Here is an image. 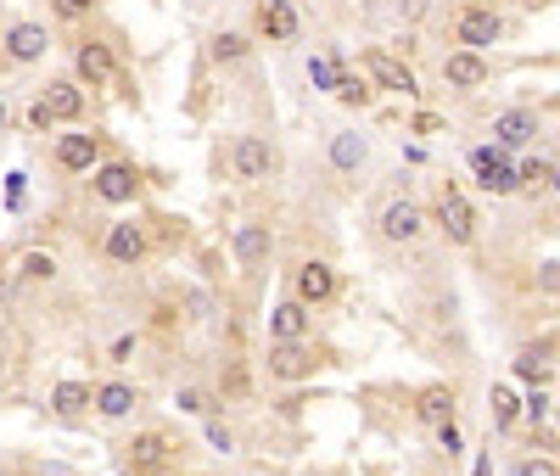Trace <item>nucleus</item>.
Returning a JSON list of instances; mask_svg holds the SVG:
<instances>
[{"label":"nucleus","instance_id":"79ce46f5","mask_svg":"<svg viewBox=\"0 0 560 476\" xmlns=\"http://www.w3.org/2000/svg\"><path fill=\"white\" fill-rule=\"evenodd\" d=\"M264 6H275V0H264Z\"/></svg>","mask_w":560,"mask_h":476},{"label":"nucleus","instance_id":"cd10ccee","mask_svg":"<svg viewBox=\"0 0 560 476\" xmlns=\"http://www.w3.org/2000/svg\"><path fill=\"white\" fill-rule=\"evenodd\" d=\"M17 269H23V280H51L56 258H51V252H23V264H17Z\"/></svg>","mask_w":560,"mask_h":476},{"label":"nucleus","instance_id":"f03ea898","mask_svg":"<svg viewBox=\"0 0 560 476\" xmlns=\"http://www.w3.org/2000/svg\"><path fill=\"white\" fill-rule=\"evenodd\" d=\"M471 168H476V185L482 191H493V196H510V191H521V168H510L493 146H476L471 152Z\"/></svg>","mask_w":560,"mask_h":476},{"label":"nucleus","instance_id":"1a4fd4ad","mask_svg":"<svg viewBox=\"0 0 560 476\" xmlns=\"http://www.w3.org/2000/svg\"><path fill=\"white\" fill-rule=\"evenodd\" d=\"M292 292L303 297L308 308H314V303H331V297H336V269H331V264H320V258H314V264H303V269H297Z\"/></svg>","mask_w":560,"mask_h":476},{"label":"nucleus","instance_id":"f704fd0d","mask_svg":"<svg viewBox=\"0 0 560 476\" xmlns=\"http://www.w3.org/2000/svg\"><path fill=\"white\" fill-rule=\"evenodd\" d=\"M208 443L219 448V454H230V448H236V437H230V426H219V420H213V426H208Z\"/></svg>","mask_w":560,"mask_h":476},{"label":"nucleus","instance_id":"a211bd4d","mask_svg":"<svg viewBox=\"0 0 560 476\" xmlns=\"http://www.w3.org/2000/svg\"><path fill=\"white\" fill-rule=\"evenodd\" d=\"M415 420H420V426H432V432H437V426H448V420H454V392H448V387H426L415 398Z\"/></svg>","mask_w":560,"mask_h":476},{"label":"nucleus","instance_id":"9d476101","mask_svg":"<svg viewBox=\"0 0 560 476\" xmlns=\"http://www.w3.org/2000/svg\"><path fill=\"white\" fill-rule=\"evenodd\" d=\"M73 73H79L84 84H112L118 62H112V51H107L101 40H84L79 51H73Z\"/></svg>","mask_w":560,"mask_h":476},{"label":"nucleus","instance_id":"bb28decb","mask_svg":"<svg viewBox=\"0 0 560 476\" xmlns=\"http://www.w3.org/2000/svg\"><path fill=\"white\" fill-rule=\"evenodd\" d=\"M308 79H314V90H336L342 62H336V56H308Z\"/></svg>","mask_w":560,"mask_h":476},{"label":"nucleus","instance_id":"2f4dec72","mask_svg":"<svg viewBox=\"0 0 560 476\" xmlns=\"http://www.w3.org/2000/svg\"><path fill=\"white\" fill-rule=\"evenodd\" d=\"M56 6V17H62V23H79V17H90V6H96V0H51Z\"/></svg>","mask_w":560,"mask_h":476},{"label":"nucleus","instance_id":"39448f33","mask_svg":"<svg viewBox=\"0 0 560 476\" xmlns=\"http://www.w3.org/2000/svg\"><path fill=\"white\" fill-rule=\"evenodd\" d=\"M426 230V213L409 202V196H392L387 208H381V236L387 241H415Z\"/></svg>","mask_w":560,"mask_h":476},{"label":"nucleus","instance_id":"c756f323","mask_svg":"<svg viewBox=\"0 0 560 476\" xmlns=\"http://www.w3.org/2000/svg\"><path fill=\"white\" fill-rule=\"evenodd\" d=\"M516 392L510 387H493V426H510V420H516Z\"/></svg>","mask_w":560,"mask_h":476},{"label":"nucleus","instance_id":"423d86ee","mask_svg":"<svg viewBox=\"0 0 560 476\" xmlns=\"http://www.w3.org/2000/svg\"><path fill=\"white\" fill-rule=\"evenodd\" d=\"M532 135H538V112H527V107H510L493 118V140H499L504 152H521Z\"/></svg>","mask_w":560,"mask_h":476},{"label":"nucleus","instance_id":"e433bc0d","mask_svg":"<svg viewBox=\"0 0 560 476\" xmlns=\"http://www.w3.org/2000/svg\"><path fill=\"white\" fill-rule=\"evenodd\" d=\"M437 443H443L448 454H460V432H454V420H448V426H437Z\"/></svg>","mask_w":560,"mask_h":476},{"label":"nucleus","instance_id":"6e6552de","mask_svg":"<svg viewBox=\"0 0 560 476\" xmlns=\"http://www.w3.org/2000/svg\"><path fill=\"white\" fill-rule=\"evenodd\" d=\"M0 45H6V56H12V62H40V56L51 51V34H45L40 23H12Z\"/></svg>","mask_w":560,"mask_h":476},{"label":"nucleus","instance_id":"f8f14e48","mask_svg":"<svg viewBox=\"0 0 560 476\" xmlns=\"http://www.w3.org/2000/svg\"><path fill=\"white\" fill-rule=\"evenodd\" d=\"M303 331H308V303L303 297H286L280 308H269V336H275V342H303Z\"/></svg>","mask_w":560,"mask_h":476},{"label":"nucleus","instance_id":"2eb2a0df","mask_svg":"<svg viewBox=\"0 0 560 476\" xmlns=\"http://www.w3.org/2000/svg\"><path fill=\"white\" fill-rule=\"evenodd\" d=\"M364 157H370V140H364L359 129H336V135H331V168H336V174L364 168Z\"/></svg>","mask_w":560,"mask_h":476},{"label":"nucleus","instance_id":"9b49d317","mask_svg":"<svg viewBox=\"0 0 560 476\" xmlns=\"http://www.w3.org/2000/svg\"><path fill=\"white\" fill-rule=\"evenodd\" d=\"M96 135H56V168L68 174H90L96 168Z\"/></svg>","mask_w":560,"mask_h":476},{"label":"nucleus","instance_id":"473e14b6","mask_svg":"<svg viewBox=\"0 0 560 476\" xmlns=\"http://www.w3.org/2000/svg\"><path fill=\"white\" fill-rule=\"evenodd\" d=\"M516 476H560L555 460H538V454H527V460H516Z\"/></svg>","mask_w":560,"mask_h":476},{"label":"nucleus","instance_id":"f257e3e1","mask_svg":"<svg viewBox=\"0 0 560 476\" xmlns=\"http://www.w3.org/2000/svg\"><path fill=\"white\" fill-rule=\"evenodd\" d=\"M454 40H460L465 51H488V45H499L504 40L499 12H488V6H465V12L454 17Z\"/></svg>","mask_w":560,"mask_h":476},{"label":"nucleus","instance_id":"20e7f679","mask_svg":"<svg viewBox=\"0 0 560 476\" xmlns=\"http://www.w3.org/2000/svg\"><path fill=\"white\" fill-rule=\"evenodd\" d=\"M437 219H443L448 241H460V247H471V241H476V213H471V202H465L454 185H443V196H437Z\"/></svg>","mask_w":560,"mask_h":476},{"label":"nucleus","instance_id":"aec40b11","mask_svg":"<svg viewBox=\"0 0 560 476\" xmlns=\"http://www.w3.org/2000/svg\"><path fill=\"white\" fill-rule=\"evenodd\" d=\"M230 247H236L241 264H264L275 241H269V224H236V241H230Z\"/></svg>","mask_w":560,"mask_h":476},{"label":"nucleus","instance_id":"4be33fe9","mask_svg":"<svg viewBox=\"0 0 560 476\" xmlns=\"http://www.w3.org/2000/svg\"><path fill=\"white\" fill-rule=\"evenodd\" d=\"M163 460H168V437L163 432H140L135 443H129V471H157Z\"/></svg>","mask_w":560,"mask_h":476},{"label":"nucleus","instance_id":"5701e85b","mask_svg":"<svg viewBox=\"0 0 560 476\" xmlns=\"http://www.w3.org/2000/svg\"><path fill=\"white\" fill-rule=\"evenodd\" d=\"M45 101H51V112H56V118H79V112H84V90H79L73 79L45 84Z\"/></svg>","mask_w":560,"mask_h":476},{"label":"nucleus","instance_id":"4468645a","mask_svg":"<svg viewBox=\"0 0 560 476\" xmlns=\"http://www.w3.org/2000/svg\"><path fill=\"white\" fill-rule=\"evenodd\" d=\"M308 370H314V353H308L303 342H275V348H269V376L297 381V376H308Z\"/></svg>","mask_w":560,"mask_h":476},{"label":"nucleus","instance_id":"393cba45","mask_svg":"<svg viewBox=\"0 0 560 476\" xmlns=\"http://www.w3.org/2000/svg\"><path fill=\"white\" fill-rule=\"evenodd\" d=\"M264 28L275 34V40H292V34H297V12H292V0H275V6H264Z\"/></svg>","mask_w":560,"mask_h":476},{"label":"nucleus","instance_id":"7ed1b4c3","mask_svg":"<svg viewBox=\"0 0 560 476\" xmlns=\"http://www.w3.org/2000/svg\"><path fill=\"white\" fill-rule=\"evenodd\" d=\"M230 168H236V180H247V185L269 180V168H275V152H269V140H264V135H241V140H236V152H230Z\"/></svg>","mask_w":560,"mask_h":476},{"label":"nucleus","instance_id":"ddd939ff","mask_svg":"<svg viewBox=\"0 0 560 476\" xmlns=\"http://www.w3.org/2000/svg\"><path fill=\"white\" fill-rule=\"evenodd\" d=\"M364 68H370V79L381 84V90H404V96H415V73L398 62V56H387V51H370L364 56Z\"/></svg>","mask_w":560,"mask_h":476},{"label":"nucleus","instance_id":"a19ab883","mask_svg":"<svg viewBox=\"0 0 560 476\" xmlns=\"http://www.w3.org/2000/svg\"><path fill=\"white\" fill-rule=\"evenodd\" d=\"M555 191H560V168H555Z\"/></svg>","mask_w":560,"mask_h":476},{"label":"nucleus","instance_id":"c85d7f7f","mask_svg":"<svg viewBox=\"0 0 560 476\" xmlns=\"http://www.w3.org/2000/svg\"><path fill=\"white\" fill-rule=\"evenodd\" d=\"M544 359H549V348H521V359H516V376H527V381H544L549 370H544Z\"/></svg>","mask_w":560,"mask_h":476},{"label":"nucleus","instance_id":"58836bf2","mask_svg":"<svg viewBox=\"0 0 560 476\" xmlns=\"http://www.w3.org/2000/svg\"><path fill=\"white\" fill-rule=\"evenodd\" d=\"M420 12H426V0H404V17H409V23H415Z\"/></svg>","mask_w":560,"mask_h":476},{"label":"nucleus","instance_id":"0eeeda50","mask_svg":"<svg viewBox=\"0 0 560 476\" xmlns=\"http://www.w3.org/2000/svg\"><path fill=\"white\" fill-rule=\"evenodd\" d=\"M135 168L129 163H101L96 168V196L101 202H112V208H124V202H135Z\"/></svg>","mask_w":560,"mask_h":476},{"label":"nucleus","instance_id":"dca6fc26","mask_svg":"<svg viewBox=\"0 0 560 476\" xmlns=\"http://www.w3.org/2000/svg\"><path fill=\"white\" fill-rule=\"evenodd\" d=\"M107 258L112 264H140V258H146V230H140V224H112L107 230Z\"/></svg>","mask_w":560,"mask_h":476},{"label":"nucleus","instance_id":"a878e982","mask_svg":"<svg viewBox=\"0 0 560 476\" xmlns=\"http://www.w3.org/2000/svg\"><path fill=\"white\" fill-rule=\"evenodd\" d=\"M336 101H342V107H364V101H370V84L359 79V73H348L342 68V79H336V90H331Z\"/></svg>","mask_w":560,"mask_h":476},{"label":"nucleus","instance_id":"7c9ffc66","mask_svg":"<svg viewBox=\"0 0 560 476\" xmlns=\"http://www.w3.org/2000/svg\"><path fill=\"white\" fill-rule=\"evenodd\" d=\"M521 185L544 191V185H555V168H549V163H521Z\"/></svg>","mask_w":560,"mask_h":476},{"label":"nucleus","instance_id":"f3484780","mask_svg":"<svg viewBox=\"0 0 560 476\" xmlns=\"http://www.w3.org/2000/svg\"><path fill=\"white\" fill-rule=\"evenodd\" d=\"M443 79L454 84V90H476V84L488 79V62H482V51H454L443 62Z\"/></svg>","mask_w":560,"mask_h":476},{"label":"nucleus","instance_id":"c9c22d12","mask_svg":"<svg viewBox=\"0 0 560 476\" xmlns=\"http://www.w3.org/2000/svg\"><path fill=\"white\" fill-rule=\"evenodd\" d=\"M174 404H180V409H191V415H196V409L208 404V398H202L196 387H180V392H174Z\"/></svg>","mask_w":560,"mask_h":476},{"label":"nucleus","instance_id":"72a5a7b5","mask_svg":"<svg viewBox=\"0 0 560 476\" xmlns=\"http://www.w3.org/2000/svg\"><path fill=\"white\" fill-rule=\"evenodd\" d=\"M28 124H34V129H51V124H56V112H51V101H45V96L28 107Z\"/></svg>","mask_w":560,"mask_h":476},{"label":"nucleus","instance_id":"6ab92c4d","mask_svg":"<svg viewBox=\"0 0 560 476\" xmlns=\"http://www.w3.org/2000/svg\"><path fill=\"white\" fill-rule=\"evenodd\" d=\"M135 404H140V392L129 387V381H107V387H96V415L101 420H124Z\"/></svg>","mask_w":560,"mask_h":476},{"label":"nucleus","instance_id":"4c0bfd02","mask_svg":"<svg viewBox=\"0 0 560 476\" xmlns=\"http://www.w3.org/2000/svg\"><path fill=\"white\" fill-rule=\"evenodd\" d=\"M544 292H560V264L544 269Z\"/></svg>","mask_w":560,"mask_h":476},{"label":"nucleus","instance_id":"b1692460","mask_svg":"<svg viewBox=\"0 0 560 476\" xmlns=\"http://www.w3.org/2000/svg\"><path fill=\"white\" fill-rule=\"evenodd\" d=\"M213 62H219V68H230V62H241V56H247V34H236V28H224V34H213Z\"/></svg>","mask_w":560,"mask_h":476},{"label":"nucleus","instance_id":"ea45409f","mask_svg":"<svg viewBox=\"0 0 560 476\" xmlns=\"http://www.w3.org/2000/svg\"><path fill=\"white\" fill-rule=\"evenodd\" d=\"M0 129H6V101H0Z\"/></svg>","mask_w":560,"mask_h":476},{"label":"nucleus","instance_id":"412c9836","mask_svg":"<svg viewBox=\"0 0 560 476\" xmlns=\"http://www.w3.org/2000/svg\"><path fill=\"white\" fill-rule=\"evenodd\" d=\"M90 404H96V392L84 387V381H56V387H51V409H56V415H62V420L84 415V409H90Z\"/></svg>","mask_w":560,"mask_h":476}]
</instances>
